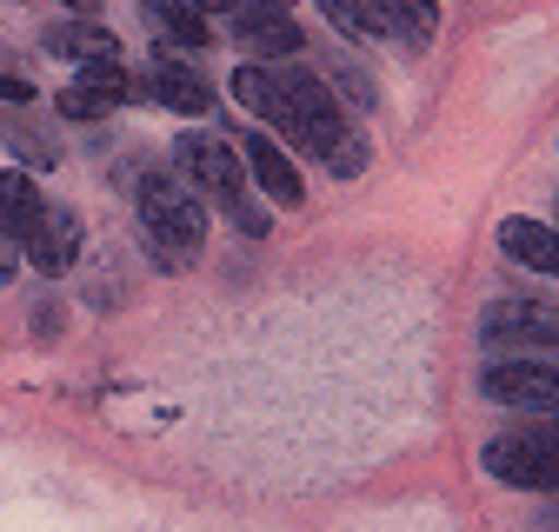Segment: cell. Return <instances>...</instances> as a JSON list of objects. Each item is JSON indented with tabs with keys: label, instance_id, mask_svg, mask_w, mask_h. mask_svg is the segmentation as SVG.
Instances as JSON below:
<instances>
[{
	"label": "cell",
	"instance_id": "d4e9b609",
	"mask_svg": "<svg viewBox=\"0 0 559 532\" xmlns=\"http://www.w3.org/2000/svg\"><path fill=\"white\" fill-rule=\"evenodd\" d=\"M552 214H559V200H552Z\"/></svg>",
	"mask_w": 559,
	"mask_h": 532
},
{
	"label": "cell",
	"instance_id": "7a4b0ae2",
	"mask_svg": "<svg viewBox=\"0 0 559 532\" xmlns=\"http://www.w3.org/2000/svg\"><path fill=\"white\" fill-rule=\"evenodd\" d=\"M280 87H287V107H294V147H307L333 180H360L373 147H367V133L354 126V113H346L307 66H287L280 74Z\"/></svg>",
	"mask_w": 559,
	"mask_h": 532
},
{
	"label": "cell",
	"instance_id": "603a6c76",
	"mask_svg": "<svg viewBox=\"0 0 559 532\" xmlns=\"http://www.w3.org/2000/svg\"><path fill=\"white\" fill-rule=\"evenodd\" d=\"M0 100H34V87H27V81H14V74H0Z\"/></svg>",
	"mask_w": 559,
	"mask_h": 532
},
{
	"label": "cell",
	"instance_id": "ba28073f",
	"mask_svg": "<svg viewBox=\"0 0 559 532\" xmlns=\"http://www.w3.org/2000/svg\"><path fill=\"white\" fill-rule=\"evenodd\" d=\"M21 253L34 259V274H47V280L74 274V259H81V214H74V207H53V200H47V214H40V227H34V240H27Z\"/></svg>",
	"mask_w": 559,
	"mask_h": 532
},
{
	"label": "cell",
	"instance_id": "52a82bcc",
	"mask_svg": "<svg viewBox=\"0 0 559 532\" xmlns=\"http://www.w3.org/2000/svg\"><path fill=\"white\" fill-rule=\"evenodd\" d=\"M133 87H147V94H154V107H167V113H180V120L214 113V87H206L180 53H154L147 66H140V81H133Z\"/></svg>",
	"mask_w": 559,
	"mask_h": 532
},
{
	"label": "cell",
	"instance_id": "44dd1931",
	"mask_svg": "<svg viewBox=\"0 0 559 532\" xmlns=\"http://www.w3.org/2000/svg\"><path fill=\"white\" fill-rule=\"evenodd\" d=\"M14 266H21V246H14V240H0V287L14 280Z\"/></svg>",
	"mask_w": 559,
	"mask_h": 532
},
{
	"label": "cell",
	"instance_id": "8fae6325",
	"mask_svg": "<svg viewBox=\"0 0 559 532\" xmlns=\"http://www.w3.org/2000/svg\"><path fill=\"white\" fill-rule=\"evenodd\" d=\"M234 100L253 113V120H266V126H280L294 141V107H287V87H280V66H240L234 74Z\"/></svg>",
	"mask_w": 559,
	"mask_h": 532
},
{
	"label": "cell",
	"instance_id": "9c48e42d",
	"mask_svg": "<svg viewBox=\"0 0 559 532\" xmlns=\"http://www.w3.org/2000/svg\"><path fill=\"white\" fill-rule=\"evenodd\" d=\"M140 87H133V74L127 66H81V81L60 94V113L67 120H107L120 100H133Z\"/></svg>",
	"mask_w": 559,
	"mask_h": 532
},
{
	"label": "cell",
	"instance_id": "2e32d148",
	"mask_svg": "<svg viewBox=\"0 0 559 532\" xmlns=\"http://www.w3.org/2000/svg\"><path fill=\"white\" fill-rule=\"evenodd\" d=\"M147 21L160 34V53H200L206 47V21L187 8V0H147Z\"/></svg>",
	"mask_w": 559,
	"mask_h": 532
},
{
	"label": "cell",
	"instance_id": "30bf717a",
	"mask_svg": "<svg viewBox=\"0 0 559 532\" xmlns=\"http://www.w3.org/2000/svg\"><path fill=\"white\" fill-rule=\"evenodd\" d=\"M247 180H260L266 193H273V207H300L307 200V180H300V167H294V154L273 141V133H247Z\"/></svg>",
	"mask_w": 559,
	"mask_h": 532
},
{
	"label": "cell",
	"instance_id": "7402d4cb",
	"mask_svg": "<svg viewBox=\"0 0 559 532\" xmlns=\"http://www.w3.org/2000/svg\"><path fill=\"white\" fill-rule=\"evenodd\" d=\"M187 8H193V14L206 21V14H234V8H240V0H187Z\"/></svg>",
	"mask_w": 559,
	"mask_h": 532
},
{
	"label": "cell",
	"instance_id": "cb8c5ba5",
	"mask_svg": "<svg viewBox=\"0 0 559 532\" xmlns=\"http://www.w3.org/2000/svg\"><path fill=\"white\" fill-rule=\"evenodd\" d=\"M60 8H67V14H74V21H94V14L107 8V0H60Z\"/></svg>",
	"mask_w": 559,
	"mask_h": 532
},
{
	"label": "cell",
	"instance_id": "4fadbf2b",
	"mask_svg": "<svg viewBox=\"0 0 559 532\" xmlns=\"http://www.w3.org/2000/svg\"><path fill=\"white\" fill-rule=\"evenodd\" d=\"M40 214H47V200H40V186H34V173H27V167L0 173V240L27 246V240H34V227H40Z\"/></svg>",
	"mask_w": 559,
	"mask_h": 532
},
{
	"label": "cell",
	"instance_id": "5b68a950",
	"mask_svg": "<svg viewBox=\"0 0 559 532\" xmlns=\"http://www.w3.org/2000/svg\"><path fill=\"white\" fill-rule=\"evenodd\" d=\"M479 340L493 347L500 360H539V353H559V306L552 300H493L479 313Z\"/></svg>",
	"mask_w": 559,
	"mask_h": 532
},
{
	"label": "cell",
	"instance_id": "7c38bea8",
	"mask_svg": "<svg viewBox=\"0 0 559 532\" xmlns=\"http://www.w3.org/2000/svg\"><path fill=\"white\" fill-rule=\"evenodd\" d=\"M47 53L53 60H74V66H120V40L100 21H60V27H47Z\"/></svg>",
	"mask_w": 559,
	"mask_h": 532
},
{
	"label": "cell",
	"instance_id": "d6986e66",
	"mask_svg": "<svg viewBox=\"0 0 559 532\" xmlns=\"http://www.w3.org/2000/svg\"><path fill=\"white\" fill-rule=\"evenodd\" d=\"M326 21L346 34V40H380L386 34V14H380V0H320Z\"/></svg>",
	"mask_w": 559,
	"mask_h": 532
},
{
	"label": "cell",
	"instance_id": "ffe728a7",
	"mask_svg": "<svg viewBox=\"0 0 559 532\" xmlns=\"http://www.w3.org/2000/svg\"><path fill=\"white\" fill-rule=\"evenodd\" d=\"M326 81H333V100H340L346 113H373V100H380V94H373V81L360 74L354 60H326Z\"/></svg>",
	"mask_w": 559,
	"mask_h": 532
},
{
	"label": "cell",
	"instance_id": "e0dca14e",
	"mask_svg": "<svg viewBox=\"0 0 559 532\" xmlns=\"http://www.w3.org/2000/svg\"><path fill=\"white\" fill-rule=\"evenodd\" d=\"M380 14H386V34L406 40L413 53L433 47V34H440V0H380Z\"/></svg>",
	"mask_w": 559,
	"mask_h": 532
},
{
	"label": "cell",
	"instance_id": "5bb4252c",
	"mask_svg": "<svg viewBox=\"0 0 559 532\" xmlns=\"http://www.w3.org/2000/svg\"><path fill=\"white\" fill-rule=\"evenodd\" d=\"M500 246H507L513 266H526V274L559 280V227H546V220H507L500 227Z\"/></svg>",
	"mask_w": 559,
	"mask_h": 532
},
{
	"label": "cell",
	"instance_id": "3957f363",
	"mask_svg": "<svg viewBox=\"0 0 559 532\" xmlns=\"http://www.w3.org/2000/svg\"><path fill=\"white\" fill-rule=\"evenodd\" d=\"M174 167L187 173L193 193L214 200L240 233H253V240L266 233V214L253 207V193H247V160H240L234 141H221V133H180V141H174Z\"/></svg>",
	"mask_w": 559,
	"mask_h": 532
},
{
	"label": "cell",
	"instance_id": "8992f818",
	"mask_svg": "<svg viewBox=\"0 0 559 532\" xmlns=\"http://www.w3.org/2000/svg\"><path fill=\"white\" fill-rule=\"evenodd\" d=\"M479 392L520 413H559V360H493L479 373Z\"/></svg>",
	"mask_w": 559,
	"mask_h": 532
},
{
	"label": "cell",
	"instance_id": "ac0fdd59",
	"mask_svg": "<svg viewBox=\"0 0 559 532\" xmlns=\"http://www.w3.org/2000/svg\"><path fill=\"white\" fill-rule=\"evenodd\" d=\"M8 141H14V154L27 160V173H47V167H60V147H53V133H47L40 120H27V113H8Z\"/></svg>",
	"mask_w": 559,
	"mask_h": 532
},
{
	"label": "cell",
	"instance_id": "6da1fadb",
	"mask_svg": "<svg viewBox=\"0 0 559 532\" xmlns=\"http://www.w3.org/2000/svg\"><path fill=\"white\" fill-rule=\"evenodd\" d=\"M133 227H140V246H147V259L160 266V274H187V266L200 259V246H206V207H200V193L187 186L180 167L140 173V186H133Z\"/></svg>",
	"mask_w": 559,
	"mask_h": 532
},
{
	"label": "cell",
	"instance_id": "9a60e30c",
	"mask_svg": "<svg viewBox=\"0 0 559 532\" xmlns=\"http://www.w3.org/2000/svg\"><path fill=\"white\" fill-rule=\"evenodd\" d=\"M240 53H253V66L294 60V53H307V34L294 14H253V21H240Z\"/></svg>",
	"mask_w": 559,
	"mask_h": 532
},
{
	"label": "cell",
	"instance_id": "277c9868",
	"mask_svg": "<svg viewBox=\"0 0 559 532\" xmlns=\"http://www.w3.org/2000/svg\"><path fill=\"white\" fill-rule=\"evenodd\" d=\"M479 466L513 493H552L559 499V426H513L486 439Z\"/></svg>",
	"mask_w": 559,
	"mask_h": 532
}]
</instances>
